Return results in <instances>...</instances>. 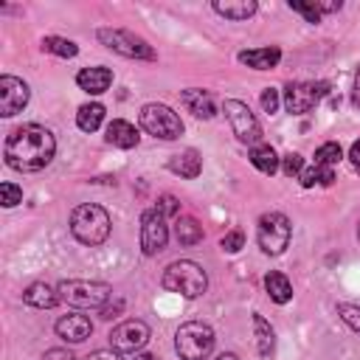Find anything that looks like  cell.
<instances>
[{
    "label": "cell",
    "mask_w": 360,
    "mask_h": 360,
    "mask_svg": "<svg viewBox=\"0 0 360 360\" xmlns=\"http://www.w3.org/2000/svg\"><path fill=\"white\" fill-rule=\"evenodd\" d=\"M56 138L42 124H22L17 127L3 146L6 163L14 172H39L53 160Z\"/></svg>",
    "instance_id": "1"
},
{
    "label": "cell",
    "mask_w": 360,
    "mask_h": 360,
    "mask_svg": "<svg viewBox=\"0 0 360 360\" xmlns=\"http://www.w3.org/2000/svg\"><path fill=\"white\" fill-rule=\"evenodd\" d=\"M110 214L96 205V202H84V205H76L73 214H70V233L82 242V245H104L107 236H110Z\"/></svg>",
    "instance_id": "2"
},
{
    "label": "cell",
    "mask_w": 360,
    "mask_h": 360,
    "mask_svg": "<svg viewBox=\"0 0 360 360\" xmlns=\"http://www.w3.org/2000/svg\"><path fill=\"white\" fill-rule=\"evenodd\" d=\"M160 284L169 290V292H177L183 298H200L208 287V276L205 270L197 264V262H188V259H180V262H172L166 270H163V278Z\"/></svg>",
    "instance_id": "3"
},
{
    "label": "cell",
    "mask_w": 360,
    "mask_h": 360,
    "mask_svg": "<svg viewBox=\"0 0 360 360\" xmlns=\"http://www.w3.org/2000/svg\"><path fill=\"white\" fill-rule=\"evenodd\" d=\"M59 295L65 304L76 309H101L112 298V287L104 281H87V278H68L59 284Z\"/></svg>",
    "instance_id": "4"
},
{
    "label": "cell",
    "mask_w": 360,
    "mask_h": 360,
    "mask_svg": "<svg viewBox=\"0 0 360 360\" xmlns=\"http://www.w3.org/2000/svg\"><path fill=\"white\" fill-rule=\"evenodd\" d=\"M174 349L180 360H205L214 349V329L200 321H188L174 332Z\"/></svg>",
    "instance_id": "5"
},
{
    "label": "cell",
    "mask_w": 360,
    "mask_h": 360,
    "mask_svg": "<svg viewBox=\"0 0 360 360\" xmlns=\"http://www.w3.org/2000/svg\"><path fill=\"white\" fill-rule=\"evenodd\" d=\"M138 118H141V127H143L149 135L160 138V141H174V138L183 135V121H180V115H177L172 107H166V104H158V101L143 104Z\"/></svg>",
    "instance_id": "6"
},
{
    "label": "cell",
    "mask_w": 360,
    "mask_h": 360,
    "mask_svg": "<svg viewBox=\"0 0 360 360\" xmlns=\"http://www.w3.org/2000/svg\"><path fill=\"white\" fill-rule=\"evenodd\" d=\"M290 236H292V225L284 214H278V211L262 214V219L256 225V242L267 256L284 253V248L290 245Z\"/></svg>",
    "instance_id": "7"
},
{
    "label": "cell",
    "mask_w": 360,
    "mask_h": 360,
    "mask_svg": "<svg viewBox=\"0 0 360 360\" xmlns=\"http://www.w3.org/2000/svg\"><path fill=\"white\" fill-rule=\"evenodd\" d=\"M96 37L101 39L104 48H110V51H115V53H121L127 59H155L152 45L146 39L135 37L127 28H98Z\"/></svg>",
    "instance_id": "8"
},
{
    "label": "cell",
    "mask_w": 360,
    "mask_h": 360,
    "mask_svg": "<svg viewBox=\"0 0 360 360\" xmlns=\"http://www.w3.org/2000/svg\"><path fill=\"white\" fill-rule=\"evenodd\" d=\"M222 112H225V118H228L233 135H236L242 143H253V146L262 143V127H259L256 115L250 112V107H248L245 101H239V98H225Z\"/></svg>",
    "instance_id": "9"
},
{
    "label": "cell",
    "mask_w": 360,
    "mask_h": 360,
    "mask_svg": "<svg viewBox=\"0 0 360 360\" xmlns=\"http://www.w3.org/2000/svg\"><path fill=\"white\" fill-rule=\"evenodd\" d=\"M169 242V225H166V217L158 211V208H149L143 211L141 217V248L146 256H155L166 248Z\"/></svg>",
    "instance_id": "10"
},
{
    "label": "cell",
    "mask_w": 360,
    "mask_h": 360,
    "mask_svg": "<svg viewBox=\"0 0 360 360\" xmlns=\"http://www.w3.org/2000/svg\"><path fill=\"white\" fill-rule=\"evenodd\" d=\"M323 93H326V84L290 82V84L284 87V107H287V112H292V115H304V112H309V110L321 101Z\"/></svg>",
    "instance_id": "11"
},
{
    "label": "cell",
    "mask_w": 360,
    "mask_h": 360,
    "mask_svg": "<svg viewBox=\"0 0 360 360\" xmlns=\"http://www.w3.org/2000/svg\"><path fill=\"white\" fill-rule=\"evenodd\" d=\"M28 98H31V90L22 79L8 76V73L0 76V115H6V118L17 115L28 104Z\"/></svg>",
    "instance_id": "12"
},
{
    "label": "cell",
    "mask_w": 360,
    "mask_h": 360,
    "mask_svg": "<svg viewBox=\"0 0 360 360\" xmlns=\"http://www.w3.org/2000/svg\"><path fill=\"white\" fill-rule=\"evenodd\" d=\"M149 340V326L143 321H124L110 332V346L115 352H138Z\"/></svg>",
    "instance_id": "13"
},
{
    "label": "cell",
    "mask_w": 360,
    "mask_h": 360,
    "mask_svg": "<svg viewBox=\"0 0 360 360\" xmlns=\"http://www.w3.org/2000/svg\"><path fill=\"white\" fill-rule=\"evenodd\" d=\"M90 332H93V323L82 312H70V315H62L56 321V335L68 343H82V340L90 338Z\"/></svg>",
    "instance_id": "14"
},
{
    "label": "cell",
    "mask_w": 360,
    "mask_h": 360,
    "mask_svg": "<svg viewBox=\"0 0 360 360\" xmlns=\"http://www.w3.org/2000/svg\"><path fill=\"white\" fill-rule=\"evenodd\" d=\"M76 84H79L84 93H90V96H101V93L110 90V84H112V70H110V68H101V65H96V68H82V70L76 73Z\"/></svg>",
    "instance_id": "15"
},
{
    "label": "cell",
    "mask_w": 360,
    "mask_h": 360,
    "mask_svg": "<svg viewBox=\"0 0 360 360\" xmlns=\"http://www.w3.org/2000/svg\"><path fill=\"white\" fill-rule=\"evenodd\" d=\"M180 101H183V107H186L191 115H197V118H214V115H217V107H214L211 93L200 90V87L183 90V93H180Z\"/></svg>",
    "instance_id": "16"
},
{
    "label": "cell",
    "mask_w": 360,
    "mask_h": 360,
    "mask_svg": "<svg viewBox=\"0 0 360 360\" xmlns=\"http://www.w3.org/2000/svg\"><path fill=\"white\" fill-rule=\"evenodd\" d=\"M22 301L28 307H37V309H51V307H56L62 301V295H59V287H51L45 281H37V284H31L22 292Z\"/></svg>",
    "instance_id": "17"
},
{
    "label": "cell",
    "mask_w": 360,
    "mask_h": 360,
    "mask_svg": "<svg viewBox=\"0 0 360 360\" xmlns=\"http://www.w3.org/2000/svg\"><path fill=\"white\" fill-rule=\"evenodd\" d=\"M107 143H112L118 149H132V146H138V129L129 121L115 118L107 124Z\"/></svg>",
    "instance_id": "18"
},
{
    "label": "cell",
    "mask_w": 360,
    "mask_h": 360,
    "mask_svg": "<svg viewBox=\"0 0 360 360\" xmlns=\"http://www.w3.org/2000/svg\"><path fill=\"white\" fill-rule=\"evenodd\" d=\"M169 169L174 174H180V177H186V180H194L202 172V158L194 149H183V152L169 158Z\"/></svg>",
    "instance_id": "19"
},
{
    "label": "cell",
    "mask_w": 360,
    "mask_h": 360,
    "mask_svg": "<svg viewBox=\"0 0 360 360\" xmlns=\"http://www.w3.org/2000/svg\"><path fill=\"white\" fill-rule=\"evenodd\" d=\"M278 59H281L278 48H250V51L239 53V62L253 68V70H270V68L278 65Z\"/></svg>",
    "instance_id": "20"
},
{
    "label": "cell",
    "mask_w": 360,
    "mask_h": 360,
    "mask_svg": "<svg viewBox=\"0 0 360 360\" xmlns=\"http://www.w3.org/2000/svg\"><path fill=\"white\" fill-rule=\"evenodd\" d=\"M256 0H217L214 3V11L217 14H222L225 20H248V17H253L256 14Z\"/></svg>",
    "instance_id": "21"
},
{
    "label": "cell",
    "mask_w": 360,
    "mask_h": 360,
    "mask_svg": "<svg viewBox=\"0 0 360 360\" xmlns=\"http://www.w3.org/2000/svg\"><path fill=\"white\" fill-rule=\"evenodd\" d=\"M104 121V104L98 101H90V104H82L79 112H76V124L82 132H96Z\"/></svg>",
    "instance_id": "22"
},
{
    "label": "cell",
    "mask_w": 360,
    "mask_h": 360,
    "mask_svg": "<svg viewBox=\"0 0 360 360\" xmlns=\"http://www.w3.org/2000/svg\"><path fill=\"white\" fill-rule=\"evenodd\" d=\"M250 163L262 172V174H276L278 172V155L270 143H259L250 149Z\"/></svg>",
    "instance_id": "23"
},
{
    "label": "cell",
    "mask_w": 360,
    "mask_h": 360,
    "mask_svg": "<svg viewBox=\"0 0 360 360\" xmlns=\"http://www.w3.org/2000/svg\"><path fill=\"white\" fill-rule=\"evenodd\" d=\"M264 290L276 304H287L292 298V284L284 273H267L264 276Z\"/></svg>",
    "instance_id": "24"
},
{
    "label": "cell",
    "mask_w": 360,
    "mask_h": 360,
    "mask_svg": "<svg viewBox=\"0 0 360 360\" xmlns=\"http://www.w3.org/2000/svg\"><path fill=\"white\" fill-rule=\"evenodd\" d=\"M253 332H256V349L267 360L273 354V349H276V332L262 315H253Z\"/></svg>",
    "instance_id": "25"
},
{
    "label": "cell",
    "mask_w": 360,
    "mask_h": 360,
    "mask_svg": "<svg viewBox=\"0 0 360 360\" xmlns=\"http://www.w3.org/2000/svg\"><path fill=\"white\" fill-rule=\"evenodd\" d=\"M174 236H177L180 245L191 248V245L202 242V225H200L194 217H180V219L174 222Z\"/></svg>",
    "instance_id": "26"
},
{
    "label": "cell",
    "mask_w": 360,
    "mask_h": 360,
    "mask_svg": "<svg viewBox=\"0 0 360 360\" xmlns=\"http://www.w3.org/2000/svg\"><path fill=\"white\" fill-rule=\"evenodd\" d=\"M42 51L45 53H53V56H62V59H73L79 53V45L65 39V37H45L42 39Z\"/></svg>",
    "instance_id": "27"
},
{
    "label": "cell",
    "mask_w": 360,
    "mask_h": 360,
    "mask_svg": "<svg viewBox=\"0 0 360 360\" xmlns=\"http://www.w3.org/2000/svg\"><path fill=\"white\" fill-rule=\"evenodd\" d=\"M332 180H335V172H332L329 166H318V163H315V166H309V169L301 172V186H304V188H312L315 183H318V186H329Z\"/></svg>",
    "instance_id": "28"
},
{
    "label": "cell",
    "mask_w": 360,
    "mask_h": 360,
    "mask_svg": "<svg viewBox=\"0 0 360 360\" xmlns=\"http://www.w3.org/2000/svg\"><path fill=\"white\" fill-rule=\"evenodd\" d=\"M343 158V149H340V143H335V141H326V143H321L318 149H315V163L318 166H335L338 160Z\"/></svg>",
    "instance_id": "29"
},
{
    "label": "cell",
    "mask_w": 360,
    "mask_h": 360,
    "mask_svg": "<svg viewBox=\"0 0 360 360\" xmlns=\"http://www.w3.org/2000/svg\"><path fill=\"white\" fill-rule=\"evenodd\" d=\"M338 315H340V321H343L352 332L360 335V307H357V304H338Z\"/></svg>",
    "instance_id": "30"
},
{
    "label": "cell",
    "mask_w": 360,
    "mask_h": 360,
    "mask_svg": "<svg viewBox=\"0 0 360 360\" xmlns=\"http://www.w3.org/2000/svg\"><path fill=\"white\" fill-rule=\"evenodd\" d=\"M281 172H284L287 177H301V172H304V158H301L298 152H287V155L281 158Z\"/></svg>",
    "instance_id": "31"
},
{
    "label": "cell",
    "mask_w": 360,
    "mask_h": 360,
    "mask_svg": "<svg viewBox=\"0 0 360 360\" xmlns=\"http://www.w3.org/2000/svg\"><path fill=\"white\" fill-rule=\"evenodd\" d=\"M290 8H292V11H298V14H301V17L307 20V22H321V17H323V14L318 11V6H315V3H304V0H290Z\"/></svg>",
    "instance_id": "32"
},
{
    "label": "cell",
    "mask_w": 360,
    "mask_h": 360,
    "mask_svg": "<svg viewBox=\"0 0 360 360\" xmlns=\"http://www.w3.org/2000/svg\"><path fill=\"white\" fill-rule=\"evenodd\" d=\"M0 202L6 208H14L17 202H22V188L17 183H3L0 186Z\"/></svg>",
    "instance_id": "33"
},
{
    "label": "cell",
    "mask_w": 360,
    "mask_h": 360,
    "mask_svg": "<svg viewBox=\"0 0 360 360\" xmlns=\"http://www.w3.org/2000/svg\"><path fill=\"white\" fill-rule=\"evenodd\" d=\"M219 248H222L225 253H239V250L245 248V233H242V231H228V233L219 239Z\"/></svg>",
    "instance_id": "34"
},
{
    "label": "cell",
    "mask_w": 360,
    "mask_h": 360,
    "mask_svg": "<svg viewBox=\"0 0 360 360\" xmlns=\"http://www.w3.org/2000/svg\"><path fill=\"white\" fill-rule=\"evenodd\" d=\"M166 219L169 217H177L180 214V202H177V197H172V194H163V197H158V205H155Z\"/></svg>",
    "instance_id": "35"
},
{
    "label": "cell",
    "mask_w": 360,
    "mask_h": 360,
    "mask_svg": "<svg viewBox=\"0 0 360 360\" xmlns=\"http://www.w3.org/2000/svg\"><path fill=\"white\" fill-rule=\"evenodd\" d=\"M259 101H262V110H264V112H270V115H273V112L278 110V104H281V98H278V90H276V87H264Z\"/></svg>",
    "instance_id": "36"
},
{
    "label": "cell",
    "mask_w": 360,
    "mask_h": 360,
    "mask_svg": "<svg viewBox=\"0 0 360 360\" xmlns=\"http://www.w3.org/2000/svg\"><path fill=\"white\" fill-rule=\"evenodd\" d=\"M84 360H121V352H115V349H98V352L87 354Z\"/></svg>",
    "instance_id": "37"
},
{
    "label": "cell",
    "mask_w": 360,
    "mask_h": 360,
    "mask_svg": "<svg viewBox=\"0 0 360 360\" xmlns=\"http://www.w3.org/2000/svg\"><path fill=\"white\" fill-rule=\"evenodd\" d=\"M121 309H124V301H121V298H115L112 304L107 301V304L101 307V318H115V315H118Z\"/></svg>",
    "instance_id": "38"
},
{
    "label": "cell",
    "mask_w": 360,
    "mask_h": 360,
    "mask_svg": "<svg viewBox=\"0 0 360 360\" xmlns=\"http://www.w3.org/2000/svg\"><path fill=\"white\" fill-rule=\"evenodd\" d=\"M42 360H76L68 349H48L45 354H42Z\"/></svg>",
    "instance_id": "39"
},
{
    "label": "cell",
    "mask_w": 360,
    "mask_h": 360,
    "mask_svg": "<svg viewBox=\"0 0 360 360\" xmlns=\"http://www.w3.org/2000/svg\"><path fill=\"white\" fill-rule=\"evenodd\" d=\"M352 101H354V107H360V65H357V70H354V87H352Z\"/></svg>",
    "instance_id": "40"
},
{
    "label": "cell",
    "mask_w": 360,
    "mask_h": 360,
    "mask_svg": "<svg viewBox=\"0 0 360 360\" xmlns=\"http://www.w3.org/2000/svg\"><path fill=\"white\" fill-rule=\"evenodd\" d=\"M349 158H352V163L360 169V141H354V143H352V149H349Z\"/></svg>",
    "instance_id": "41"
},
{
    "label": "cell",
    "mask_w": 360,
    "mask_h": 360,
    "mask_svg": "<svg viewBox=\"0 0 360 360\" xmlns=\"http://www.w3.org/2000/svg\"><path fill=\"white\" fill-rule=\"evenodd\" d=\"M132 360H158L155 354H149V352H135V357Z\"/></svg>",
    "instance_id": "42"
},
{
    "label": "cell",
    "mask_w": 360,
    "mask_h": 360,
    "mask_svg": "<svg viewBox=\"0 0 360 360\" xmlns=\"http://www.w3.org/2000/svg\"><path fill=\"white\" fill-rule=\"evenodd\" d=\"M217 360H239V357H236V354H233V352H222V354H219V357H217Z\"/></svg>",
    "instance_id": "43"
},
{
    "label": "cell",
    "mask_w": 360,
    "mask_h": 360,
    "mask_svg": "<svg viewBox=\"0 0 360 360\" xmlns=\"http://www.w3.org/2000/svg\"><path fill=\"white\" fill-rule=\"evenodd\" d=\"M357 236H360V225H357Z\"/></svg>",
    "instance_id": "44"
}]
</instances>
